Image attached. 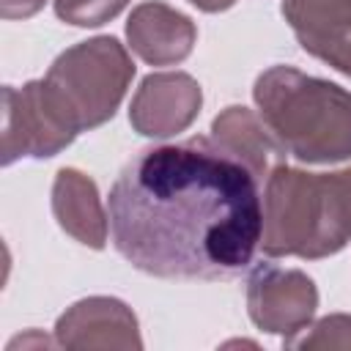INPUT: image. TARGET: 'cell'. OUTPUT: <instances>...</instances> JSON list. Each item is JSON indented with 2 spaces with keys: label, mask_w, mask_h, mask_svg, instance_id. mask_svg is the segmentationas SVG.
<instances>
[{
  "label": "cell",
  "mask_w": 351,
  "mask_h": 351,
  "mask_svg": "<svg viewBox=\"0 0 351 351\" xmlns=\"http://www.w3.org/2000/svg\"><path fill=\"white\" fill-rule=\"evenodd\" d=\"M258 186L211 137L143 148L110 189L112 244L154 277H236L261 247Z\"/></svg>",
  "instance_id": "1"
},
{
  "label": "cell",
  "mask_w": 351,
  "mask_h": 351,
  "mask_svg": "<svg viewBox=\"0 0 351 351\" xmlns=\"http://www.w3.org/2000/svg\"><path fill=\"white\" fill-rule=\"evenodd\" d=\"M261 118L307 165L351 159V90L293 66L266 69L252 88Z\"/></svg>",
  "instance_id": "2"
},
{
  "label": "cell",
  "mask_w": 351,
  "mask_h": 351,
  "mask_svg": "<svg viewBox=\"0 0 351 351\" xmlns=\"http://www.w3.org/2000/svg\"><path fill=\"white\" fill-rule=\"evenodd\" d=\"M261 250L269 258H326L351 241V208L337 173L280 165L263 184Z\"/></svg>",
  "instance_id": "3"
},
{
  "label": "cell",
  "mask_w": 351,
  "mask_h": 351,
  "mask_svg": "<svg viewBox=\"0 0 351 351\" xmlns=\"http://www.w3.org/2000/svg\"><path fill=\"white\" fill-rule=\"evenodd\" d=\"M132 77L134 63L115 36H96L69 47L44 74L80 132L96 129L115 115Z\"/></svg>",
  "instance_id": "4"
},
{
  "label": "cell",
  "mask_w": 351,
  "mask_h": 351,
  "mask_svg": "<svg viewBox=\"0 0 351 351\" xmlns=\"http://www.w3.org/2000/svg\"><path fill=\"white\" fill-rule=\"evenodd\" d=\"M77 121L60 104L47 80H30L22 88H3V165L22 156L47 159L74 143Z\"/></svg>",
  "instance_id": "5"
},
{
  "label": "cell",
  "mask_w": 351,
  "mask_h": 351,
  "mask_svg": "<svg viewBox=\"0 0 351 351\" xmlns=\"http://www.w3.org/2000/svg\"><path fill=\"white\" fill-rule=\"evenodd\" d=\"M318 307L315 282L299 269L258 263L247 280V310L258 329L280 335L282 343L313 324Z\"/></svg>",
  "instance_id": "6"
},
{
  "label": "cell",
  "mask_w": 351,
  "mask_h": 351,
  "mask_svg": "<svg viewBox=\"0 0 351 351\" xmlns=\"http://www.w3.org/2000/svg\"><path fill=\"white\" fill-rule=\"evenodd\" d=\"M203 107V90L184 71H154L132 96L129 123L137 134L165 140L192 126Z\"/></svg>",
  "instance_id": "7"
},
{
  "label": "cell",
  "mask_w": 351,
  "mask_h": 351,
  "mask_svg": "<svg viewBox=\"0 0 351 351\" xmlns=\"http://www.w3.org/2000/svg\"><path fill=\"white\" fill-rule=\"evenodd\" d=\"M55 343L63 348H143L137 315L112 296L74 302L55 324Z\"/></svg>",
  "instance_id": "8"
},
{
  "label": "cell",
  "mask_w": 351,
  "mask_h": 351,
  "mask_svg": "<svg viewBox=\"0 0 351 351\" xmlns=\"http://www.w3.org/2000/svg\"><path fill=\"white\" fill-rule=\"evenodd\" d=\"M126 38L140 60L151 66H173L189 58L197 41V27L186 14L159 0H148L132 8Z\"/></svg>",
  "instance_id": "9"
},
{
  "label": "cell",
  "mask_w": 351,
  "mask_h": 351,
  "mask_svg": "<svg viewBox=\"0 0 351 351\" xmlns=\"http://www.w3.org/2000/svg\"><path fill=\"white\" fill-rule=\"evenodd\" d=\"M211 140L225 154L239 159L258 181H266L271 170L285 165V156H288L285 145L266 126L261 112L241 107V104L225 107L211 121Z\"/></svg>",
  "instance_id": "10"
},
{
  "label": "cell",
  "mask_w": 351,
  "mask_h": 351,
  "mask_svg": "<svg viewBox=\"0 0 351 351\" xmlns=\"http://www.w3.org/2000/svg\"><path fill=\"white\" fill-rule=\"evenodd\" d=\"M52 214L58 225L90 250H101L107 244L110 217L101 206L99 189L93 178L74 167H60L52 181Z\"/></svg>",
  "instance_id": "11"
},
{
  "label": "cell",
  "mask_w": 351,
  "mask_h": 351,
  "mask_svg": "<svg viewBox=\"0 0 351 351\" xmlns=\"http://www.w3.org/2000/svg\"><path fill=\"white\" fill-rule=\"evenodd\" d=\"M282 16L304 49L351 22V0H282Z\"/></svg>",
  "instance_id": "12"
},
{
  "label": "cell",
  "mask_w": 351,
  "mask_h": 351,
  "mask_svg": "<svg viewBox=\"0 0 351 351\" xmlns=\"http://www.w3.org/2000/svg\"><path fill=\"white\" fill-rule=\"evenodd\" d=\"M307 329H310V335H304L299 340H288L282 346L285 348H302V351H313V348H324V351L343 348L346 351V348H351V315H346V313L326 315Z\"/></svg>",
  "instance_id": "13"
},
{
  "label": "cell",
  "mask_w": 351,
  "mask_h": 351,
  "mask_svg": "<svg viewBox=\"0 0 351 351\" xmlns=\"http://www.w3.org/2000/svg\"><path fill=\"white\" fill-rule=\"evenodd\" d=\"M55 14L74 27H99L115 19L129 0H52Z\"/></svg>",
  "instance_id": "14"
},
{
  "label": "cell",
  "mask_w": 351,
  "mask_h": 351,
  "mask_svg": "<svg viewBox=\"0 0 351 351\" xmlns=\"http://www.w3.org/2000/svg\"><path fill=\"white\" fill-rule=\"evenodd\" d=\"M304 52L315 55L318 60L329 63L335 71L351 77V22H346L343 27H337L335 33L313 41L310 47H304Z\"/></svg>",
  "instance_id": "15"
},
{
  "label": "cell",
  "mask_w": 351,
  "mask_h": 351,
  "mask_svg": "<svg viewBox=\"0 0 351 351\" xmlns=\"http://www.w3.org/2000/svg\"><path fill=\"white\" fill-rule=\"evenodd\" d=\"M47 0H0V16L3 19H27L44 8Z\"/></svg>",
  "instance_id": "16"
},
{
  "label": "cell",
  "mask_w": 351,
  "mask_h": 351,
  "mask_svg": "<svg viewBox=\"0 0 351 351\" xmlns=\"http://www.w3.org/2000/svg\"><path fill=\"white\" fill-rule=\"evenodd\" d=\"M195 8H200V11H208V14H217V11H225V8H230L236 0H189Z\"/></svg>",
  "instance_id": "17"
},
{
  "label": "cell",
  "mask_w": 351,
  "mask_h": 351,
  "mask_svg": "<svg viewBox=\"0 0 351 351\" xmlns=\"http://www.w3.org/2000/svg\"><path fill=\"white\" fill-rule=\"evenodd\" d=\"M337 176H340V181H343V189H346V197H348V208H351V167L337 170Z\"/></svg>",
  "instance_id": "18"
}]
</instances>
